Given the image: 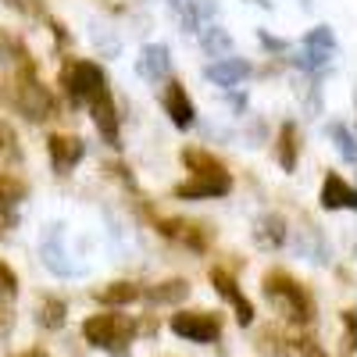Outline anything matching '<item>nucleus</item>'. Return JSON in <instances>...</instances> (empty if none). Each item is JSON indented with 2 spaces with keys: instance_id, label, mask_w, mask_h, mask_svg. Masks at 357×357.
Wrapping results in <instances>:
<instances>
[{
  "instance_id": "27",
  "label": "nucleus",
  "mask_w": 357,
  "mask_h": 357,
  "mask_svg": "<svg viewBox=\"0 0 357 357\" xmlns=\"http://www.w3.org/2000/svg\"><path fill=\"white\" fill-rule=\"evenodd\" d=\"M22 197H25V183H18V178L0 172V207H15Z\"/></svg>"
},
{
  "instance_id": "19",
  "label": "nucleus",
  "mask_w": 357,
  "mask_h": 357,
  "mask_svg": "<svg viewBox=\"0 0 357 357\" xmlns=\"http://www.w3.org/2000/svg\"><path fill=\"white\" fill-rule=\"evenodd\" d=\"M200 47H204V54H211V57H229V50H232L229 29H222V25H204V29H200Z\"/></svg>"
},
{
  "instance_id": "22",
  "label": "nucleus",
  "mask_w": 357,
  "mask_h": 357,
  "mask_svg": "<svg viewBox=\"0 0 357 357\" xmlns=\"http://www.w3.org/2000/svg\"><path fill=\"white\" fill-rule=\"evenodd\" d=\"M275 158H279V165H282L286 172H293V168H296V126H293V122H286V126L279 129Z\"/></svg>"
},
{
  "instance_id": "36",
  "label": "nucleus",
  "mask_w": 357,
  "mask_h": 357,
  "mask_svg": "<svg viewBox=\"0 0 357 357\" xmlns=\"http://www.w3.org/2000/svg\"><path fill=\"white\" fill-rule=\"evenodd\" d=\"M107 4H111V0H107Z\"/></svg>"
},
{
  "instance_id": "28",
  "label": "nucleus",
  "mask_w": 357,
  "mask_h": 357,
  "mask_svg": "<svg viewBox=\"0 0 357 357\" xmlns=\"http://www.w3.org/2000/svg\"><path fill=\"white\" fill-rule=\"evenodd\" d=\"M304 47H318V50H336V36L329 25H314L311 33L304 36Z\"/></svg>"
},
{
  "instance_id": "11",
  "label": "nucleus",
  "mask_w": 357,
  "mask_h": 357,
  "mask_svg": "<svg viewBox=\"0 0 357 357\" xmlns=\"http://www.w3.org/2000/svg\"><path fill=\"white\" fill-rule=\"evenodd\" d=\"M165 111H168V118H172V126L175 129H190L193 126V100H190V93L183 89V82H168L165 86Z\"/></svg>"
},
{
  "instance_id": "31",
  "label": "nucleus",
  "mask_w": 357,
  "mask_h": 357,
  "mask_svg": "<svg viewBox=\"0 0 357 357\" xmlns=\"http://www.w3.org/2000/svg\"><path fill=\"white\" fill-rule=\"evenodd\" d=\"M0 289H4L8 296H11V293H18V275L11 272V268H8L4 261H0Z\"/></svg>"
},
{
  "instance_id": "5",
  "label": "nucleus",
  "mask_w": 357,
  "mask_h": 357,
  "mask_svg": "<svg viewBox=\"0 0 357 357\" xmlns=\"http://www.w3.org/2000/svg\"><path fill=\"white\" fill-rule=\"evenodd\" d=\"M65 86L75 104H89L93 97L107 93V75L97 61H75L65 68Z\"/></svg>"
},
{
  "instance_id": "25",
  "label": "nucleus",
  "mask_w": 357,
  "mask_h": 357,
  "mask_svg": "<svg viewBox=\"0 0 357 357\" xmlns=\"http://www.w3.org/2000/svg\"><path fill=\"white\" fill-rule=\"evenodd\" d=\"M329 57H333V50H318V47H304L301 54H293L289 61H293L296 68H307V72H321L325 65H329Z\"/></svg>"
},
{
  "instance_id": "29",
  "label": "nucleus",
  "mask_w": 357,
  "mask_h": 357,
  "mask_svg": "<svg viewBox=\"0 0 357 357\" xmlns=\"http://www.w3.org/2000/svg\"><path fill=\"white\" fill-rule=\"evenodd\" d=\"M0 154L4 158H22V151H18V139H15V132H11V126H4L0 122Z\"/></svg>"
},
{
  "instance_id": "12",
  "label": "nucleus",
  "mask_w": 357,
  "mask_h": 357,
  "mask_svg": "<svg viewBox=\"0 0 357 357\" xmlns=\"http://www.w3.org/2000/svg\"><path fill=\"white\" fill-rule=\"evenodd\" d=\"M40 254H43V264L50 268L54 275H75V272H79V268H75V264L68 261L65 247H61V225H50V229H47Z\"/></svg>"
},
{
  "instance_id": "30",
  "label": "nucleus",
  "mask_w": 357,
  "mask_h": 357,
  "mask_svg": "<svg viewBox=\"0 0 357 357\" xmlns=\"http://www.w3.org/2000/svg\"><path fill=\"white\" fill-rule=\"evenodd\" d=\"M4 4L18 15H29V18H43V0H4Z\"/></svg>"
},
{
  "instance_id": "17",
  "label": "nucleus",
  "mask_w": 357,
  "mask_h": 357,
  "mask_svg": "<svg viewBox=\"0 0 357 357\" xmlns=\"http://www.w3.org/2000/svg\"><path fill=\"white\" fill-rule=\"evenodd\" d=\"M186 296H190V282L186 279H165V282L146 289V301H154V304H183Z\"/></svg>"
},
{
  "instance_id": "24",
  "label": "nucleus",
  "mask_w": 357,
  "mask_h": 357,
  "mask_svg": "<svg viewBox=\"0 0 357 357\" xmlns=\"http://www.w3.org/2000/svg\"><path fill=\"white\" fill-rule=\"evenodd\" d=\"M329 136H333V143H336V151L343 154V161H347V165H354V161H357V143H354L350 126L333 122V126H329Z\"/></svg>"
},
{
  "instance_id": "18",
  "label": "nucleus",
  "mask_w": 357,
  "mask_h": 357,
  "mask_svg": "<svg viewBox=\"0 0 357 357\" xmlns=\"http://www.w3.org/2000/svg\"><path fill=\"white\" fill-rule=\"evenodd\" d=\"M183 165L193 172V175H211V172H225V165L211 154L204 151V146H186L183 151Z\"/></svg>"
},
{
  "instance_id": "35",
  "label": "nucleus",
  "mask_w": 357,
  "mask_h": 357,
  "mask_svg": "<svg viewBox=\"0 0 357 357\" xmlns=\"http://www.w3.org/2000/svg\"><path fill=\"white\" fill-rule=\"evenodd\" d=\"M22 357H47L43 350H33V354H22Z\"/></svg>"
},
{
  "instance_id": "1",
  "label": "nucleus",
  "mask_w": 357,
  "mask_h": 357,
  "mask_svg": "<svg viewBox=\"0 0 357 357\" xmlns=\"http://www.w3.org/2000/svg\"><path fill=\"white\" fill-rule=\"evenodd\" d=\"M264 296H268V304H272L289 325H311L314 314H318V304H314V296L311 289L289 275L286 268H272V272H264Z\"/></svg>"
},
{
  "instance_id": "10",
  "label": "nucleus",
  "mask_w": 357,
  "mask_h": 357,
  "mask_svg": "<svg viewBox=\"0 0 357 357\" xmlns=\"http://www.w3.org/2000/svg\"><path fill=\"white\" fill-rule=\"evenodd\" d=\"M318 200H321L325 211H354V207H357V193H354V186L343 183V175H336V172L325 175L321 197H318Z\"/></svg>"
},
{
  "instance_id": "6",
  "label": "nucleus",
  "mask_w": 357,
  "mask_h": 357,
  "mask_svg": "<svg viewBox=\"0 0 357 357\" xmlns=\"http://www.w3.org/2000/svg\"><path fill=\"white\" fill-rule=\"evenodd\" d=\"M158 232L175 243H183L186 250H197V254H204L211 247V229L193 222V218H158Z\"/></svg>"
},
{
  "instance_id": "8",
  "label": "nucleus",
  "mask_w": 357,
  "mask_h": 357,
  "mask_svg": "<svg viewBox=\"0 0 357 357\" xmlns=\"http://www.w3.org/2000/svg\"><path fill=\"white\" fill-rule=\"evenodd\" d=\"M47 154H50V165L57 175H68L86 158V143L79 136H68V132H54L47 139Z\"/></svg>"
},
{
  "instance_id": "23",
  "label": "nucleus",
  "mask_w": 357,
  "mask_h": 357,
  "mask_svg": "<svg viewBox=\"0 0 357 357\" xmlns=\"http://www.w3.org/2000/svg\"><path fill=\"white\" fill-rule=\"evenodd\" d=\"M257 350H261L264 357H289V340L282 336L279 325H268V329H261V343H257Z\"/></svg>"
},
{
  "instance_id": "7",
  "label": "nucleus",
  "mask_w": 357,
  "mask_h": 357,
  "mask_svg": "<svg viewBox=\"0 0 357 357\" xmlns=\"http://www.w3.org/2000/svg\"><path fill=\"white\" fill-rule=\"evenodd\" d=\"M232 190V175L229 172H211V175H193L186 183L175 186V197L183 200H211V197H225Z\"/></svg>"
},
{
  "instance_id": "3",
  "label": "nucleus",
  "mask_w": 357,
  "mask_h": 357,
  "mask_svg": "<svg viewBox=\"0 0 357 357\" xmlns=\"http://www.w3.org/2000/svg\"><path fill=\"white\" fill-rule=\"evenodd\" d=\"M15 104H18V111L29 118V122H47V118L57 111L54 93L36 79V72H33L29 61H22V72L15 79Z\"/></svg>"
},
{
  "instance_id": "32",
  "label": "nucleus",
  "mask_w": 357,
  "mask_h": 357,
  "mask_svg": "<svg viewBox=\"0 0 357 357\" xmlns=\"http://www.w3.org/2000/svg\"><path fill=\"white\" fill-rule=\"evenodd\" d=\"M296 343H301V357H329L314 340H296Z\"/></svg>"
},
{
  "instance_id": "13",
  "label": "nucleus",
  "mask_w": 357,
  "mask_h": 357,
  "mask_svg": "<svg viewBox=\"0 0 357 357\" xmlns=\"http://www.w3.org/2000/svg\"><path fill=\"white\" fill-rule=\"evenodd\" d=\"M136 72H139L143 79H151V82L168 79V72H172V50H168L165 43H151V47H143Z\"/></svg>"
},
{
  "instance_id": "26",
  "label": "nucleus",
  "mask_w": 357,
  "mask_h": 357,
  "mask_svg": "<svg viewBox=\"0 0 357 357\" xmlns=\"http://www.w3.org/2000/svg\"><path fill=\"white\" fill-rule=\"evenodd\" d=\"M211 286H215V293H218V296H225L229 304H236V301H243V293H240V286H236V275H229L225 268H211Z\"/></svg>"
},
{
  "instance_id": "16",
  "label": "nucleus",
  "mask_w": 357,
  "mask_h": 357,
  "mask_svg": "<svg viewBox=\"0 0 357 357\" xmlns=\"http://www.w3.org/2000/svg\"><path fill=\"white\" fill-rule=\"evenodd\" d=\"M254 240H257L261 247H268V250L282 247V243H286V218H282V215H264V218L257 222V229H254Z\"/></svg>"
},
{
  "instance_id": "9",
  "label": "nucleus",
  "mask_w": 357,
  "mask_h": 357,
  "mask_svg": "<svg viewBox=\"0 0 357 357\" xmlns=\"http://www.w3.org/2000/svg\"><path fill=\"white\" fill-rule=\"evenodd\" d=\"M86 107H89V118H93L100 139L111 143V146H118V107L111 100V89H107V93H100V97H93Z\"/></svg>"
},
{
  "instance_id": "2",
  "label": "nucleus",
  "mask_w": 357,
  "mask_h": 357,
  "mask_svg": "<svg viewBox=\"0 0 357 357\" xmlns=\"http://www.w3.org/2000/svg\"><path fill=\"white\" fill-rule=\"evenodd\" d=\"M136 321L129 314H118V311H104V314H93L82 321V340L93 343L100 350H111L114 357H126L129 354V343L136 340Z\"/></svg>"
},
{
  "instance_id": "4",
  "label": "nucleus",
  "mask_w": 357,
  "mask_h": 357,
  "mask_svg": "<svg viewBox=\"0 0 357 357\" xmlns=\"http://www.w3.org/2000/svg\"><path fill=\"white\" fill-rule=\"evenodd\" d=\"M172 333L190 343H218L222 336V314L215 311H178L172 314Z\"/></svg>"
},
{
  "instance_id": "15",
  "label": "nucleus",
  "mask_w": 357,
  "mask_h": 357,
  "mask_svg": "<svg viewBox=\"0 0 357 357\" xmlns=\"http://www.w3.org/2000/svg\"><path fill=\"white\" fill-rule=\"evenodd\" d=\"M139 296H143V289H139L136 282H129V279H118V282H107V286L97 289V301H100V304H111V307L136 304Z\"/></svg>"
},
{
  "instance_id": "33",
  "label": "nucleus",
  "mask_w": 357,
  "mask_h": 357,
  "mask_svg": "<svg viewBox=\"0 0 357 357\" xmlns=\"http://www.w3.org/2000/svg\"><path fill=\"white\" fill-rule=\"evenodd\" d=\"M343 325H347V340H350V347H354V340H357V321H354V307H347V311H343Z\"/></svg>"
},
{
  "instance_id": "21",
  "label": "nucleus",
  "mask_w": 357,
  "mask_h": 357,
  "mask_svg": "<svg viewBox=\"0 0 357 357\" xmlns=\"http://www.w3.org/2000/svg\"><path fill=\"white\" fill-rule=\"evenodd\" d=\"M296 250H301L307 261H325L329 257V243H325V236L318 229H301V236H296Z\"/></svg>"
},
{
  "instance_id": "14",
  "label": "nucleus",
  "mask_w": 357,
  "mask_h": 357,
  "mask_svg": "<svg viewBox=\"0 0 357 357\" xmlns=\"http://www.w3.org/2000/svg\"><path fill=\"white\" fill-rule=\"evenodd\" d=\"M204 75L211 79L215 86H240L243 79H250V75H254V65H250V61H243V57H222V61L207 65V72H204Z\"/></svg>"
},
{
  "instance_id": "20",
  "label": "nucleus",
  "mask_w": 357,
  "mask_h": 357,
  "mask_svg": "<svg viewBox=\"0 0 357 357\" xmlns=\"http://www.w3.org/2000/svg\"><path fill=\"white\" fill-rule=\"evenodd\" d=\"M65 318H68V304L61 301V296H43V304H40V311H36V321L43 325V329H61L65 325Z\"/></svg>"
},
{
  "instance_id": "34",
  "label": "nucleus",
  "mask_w": 357,
  "mask_h": 357,
  "mask_svg": "<svg viewBox=\"0 0 357 357\" xmlns=\"http://www.w3.org/2000/svg\"><path fill=\"white\" fill-rule=\"evenodd\" d=\"M257 40H261V43H264L268 50H286V43H282V40H275V36H268L264 29H261V33H257Z\"/></svg>"
}]
</instances>
